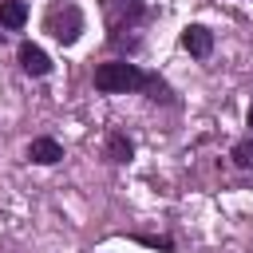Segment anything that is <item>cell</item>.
<instances>
[{
  "mask_svg": "<svg viewBox=\"0 0 253 253\" xmlns=\"http://www.w3.org/2000/svg\"><path fill=\"white\" fill-rule=\"evenodd\" d=\"M95 87L103 95H126V91H150V99H170L166 95V83L158 75H146L138 63H126V59H111V63H99L95 67Z\"/></svg>",
  "mask_w": 253,
  "mask_h": 253,
  "instance_id": "cell-1",
  "label": "cell"
},
{
  "mask_svg": "<svg viewBox=\"0 0 253 253\" xmlns=\"http://www.w3.org/2000/svg\"><path fill=\"white\" fill-rule=\"evenodd\" d=\"M47 32L59 40V43H75L79 32H83V12L75 4H55L47 12Z\"/></svg>",
  "mask_w": 253,
  "mask_h": 253,
  "instance_id": "cell-2",
  "label": "cell"
},
{
  "mask_svg": "<svg viewBox=\"0 0 253 253\" xmlns=\"http://www.w3.org/2000/svg\"><path fill=\"white\" fill-rule=\"evenodd\" d=\"M182 47H186L190 55L206 59V55L213 51V32H210V28H202V24H190V28L182 32Z\"/></svg>",
  "mask_w": 253,
  "mask_h": 253,
  "instance_id": "cell-3",
  "label": "cell"
},
{
  "mask_svg": "<svg viewBox=\"0 0 253 253\" xmlns=\"http://www.w3.org/2000/svg\"><path fill=\"white\" fill-rule=\"evenodd\" d=\"M20 67L28 71V75H47L51 71V59H47V51L43 47H36V43H20Z\"/></svg>",
  "mask_w": 253,
  "mask_h": 253,
  "instance_id": "cell-4",
  "label": "cell"
},
{
  "mask_svg": "<svg viewBox=\"0 0 253 253\" xmlns=\"http://www.w3.org/2000/svg\"><path fill=\"white\" fill-rule=\"evenodd\" d=\"M28 158H32V162H40V166H55V162L63 158V146H59L55 138H32Z\"/></svg>",
  "mask_w": 253,
  "mask_h": 253,
  "instance_id": "cell-5",
  "label": "cell"
},
{
  "mask_svg": "<svg viewBox=\"0 0 253 253\" xmlns=\"http://www.w3.org/2000/svg\"><path fill=\"white\" fill-rule=\"evenodd\" d=\"M0 24L12 28V32L24 28V24H28V4H24V0H0Z\"/></svg>",
  "mask_w": 253,
  "mask_h": 253,
  "instance_id": "cell-6",
  "label": "cell"
},
{
  "mask_svg": "<svg viewBox=\"0 0 253 253\" xmlns=\"http://www.w3.org/2000/svg\"><path fill=\"white\" fill-rule=\"evenodd\" d=\"M130 154H134V142L115 130V134L107 138V158H111V162H130Z\"/></svg>",
  "mask_w": 253,
  "mask_h": 253,
  "instance_id": "cell-7",
  "label": "cell"
},
{
  "mask_svg": "<svg viewBox=\"0 0 253 253\" xmlns=\"http://www.w3.org/2000/svg\"><path fill=\"white\" fill-rule=\"evenodd\" d=\"M138 245H150V249H162V253H174V241L170 237H154V233H134Z\"/></svg>",
  "mask_w": 253,
  "mask_h": 253,
  "instance_id": "cell-8",
  "label": "cell"
},
{
  "mask_svg": "<svg viewBox=\"0 0 253 253\" xmlns=\"http://www.w3.org/2000/svg\"><path fill=\"white\" fill-rule=\"evenodd\" d=\"M233 162H237V166H245V170L253 166V138H241V142L233 146Z\"/></svg>",
  "mask_w": 253,
  "mask_h": 253,
  "instance_id": "cell-9",
  "label": "cell"
},
{
  "mask_svg": "<svg viewBox=\"0 0 253 253\" xmlns=\"http://www.w3.org/2000/svg\"><path fill=\"white\" fill-rule=\"evenodd\" d=\"M249 126H253V107H249Z\"/></svg>",
  "mask_w": 253,
  "mask_h": 253,
  "instance_id": "cell-10",
  "label": "cell"
},
{
  "mask_svg": "<svg viewBox=\"0 0 253 253\" xmlns=\"http://www.w3.org/2000/svg\"><path fill=\"white\" fill-rule=\"evenodd\" d=\"M0 40H4V32H0Z\"/></svg>",
  "mask_w": 253,
  "mask_h": 253,
  "instance_id": "cell-11",
  "label": "cell"
}]
</instances>
